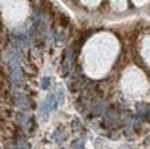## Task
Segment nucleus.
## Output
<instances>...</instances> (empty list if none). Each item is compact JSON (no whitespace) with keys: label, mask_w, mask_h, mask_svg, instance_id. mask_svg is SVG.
I'll return each instance as SVG.
<instances>
[{"label":"nucleus","mask_w":150,"mask_h":149,"mask_svg":"<svg viewBox=\"0 0 150 149\" xmlns=\"http://www.w3.org/2000/svg\"><path fill=\"white\" fill-rule=\"evenodd\" d=\"M118 120H120V115H118V112L117 111H114V109H109V111L106 112V115H105V118H103L105 126H108V127L116 126V124L118 123Z\"/></svg>","instance_id":"1"},{"label":"nucleus","mask_w":150,"mask_h":149,"mask_svg":"<svg viewBox=\"0 0 150 149\" xmlns=\"http://www.w3.org/2000/svg\"><path fill=\"white\" fill-rule=\"evenodd\" d=\"M14 104L21 109H28L29 106H30L29 98L23 94H15V97H14Z\"/></svg>","instance_id":"2"},{"label":"nucleus","mask_w":150,"mask_h":149,"mask_svg":"<svg viewBox=\"0 0 150 149\" xmlns=\"http://www.w3.org/2000/svg\"><path fill=\"white\" fill-rule=\"evenodd\" d=\"M15 145H17V148L18 149H30L26 138L22 137V135H18L17 138H15Z\"/></svg>","instance_id":"3"},{"label":"nucleus","mask_w":150,"mask_h":149,"mask_svg":"<svg viewBox=\"0 0 150 149\" xmlns=\"http://www.w3.org/2000/svg\"><path fill=\"white\" fill-rule=\"evenodd\" d=\"M46 104L51 111H54V109H57V106H58V99H57L55 95L51 94V95H48V98L46 99Z\"/></svg>","instance_id":"4"},{"label":"nucleus","mask_w":150,"mask_h":149,"mask_svg":"<svg viewBox=\"0 0 150 149\" xmlns=\"http://www.w3.org/2000/svg\"><path fill=\"white\" fill-rule=\"evenodd\" d=\"M52 138H54L57 142H64L65 138H66V135H65V133L61 128H58V130L54 133V135H52Z\"/></svg>","instance_id":"5"},{"label":"nucleus","mask_w":150,"mask_h":149,"mask_svg":"<svg viewBox=\"0 0 150 149\" xmlns=\"http://www.w3.org/2000/svg\"><path fill=\"white\" fill-rule=\"evenodd\" d=\"M103 111H105V104L103 102H98V104H95L94 108H92V115L98 116V115H100Z\"/></svg>","instance_id":"6"},{"label":"nucleus","mask_w":150,"mask_h":149,"mask_svg":"<svg viewBox=\"0 0 150 149\" xmlns=\"http://www.w3.org/2000/svg\"><path fill=\"white\" fill-rule=\"evenodd\" d=\"M50 112H51V109L48 108V106H47V104L44 102V104L41 105V108H40V116L44 119V120H47V119H48V115H50Z\"/></svg>","instance_id":"7"},{"label":"nucleus","mask_w":150,"mask_h":149,"mask_svg":"<svg viewBox=\"0 0 150 149\" xmlns=\"http://www.w3.org/2000/svg\"><path fill=\"white\" fill-rule=\"evenodd\" d=\"M51 86V79L48 76L47 77H43V80H41V88L43 90H48Z\"/></svg>","instance_id":"8"},{"label":"nucleus","mask_w":150,"mask_h":149,"mask_svg":"<svg viewBox=\"0 0 150 149\" xmlns=\"http://www.w3.org/2000/svg\"><path fill=\"white\" fill-rule=\"evenodd\" d=\"M79 128H81V123H80L77 119H76V120H73V130L77 131Z\"/></svg>","instance_id":"9"},{"label":"nucleus","mask_w":150,"mask_h":149,"mask_svg":"<svg viewBox=\"0 0 150 149\" xmlns=\"http://www.w3.org/2000/svg\"><path fill=\"white\" fill-rule=\"evenodd\" d=\"M83 141H77V142H74L73 144V149H83Z\"/></svg>","instance_id":"10"},{"label":"nucleus","mask_w":150,"mask_h":149,"mask_svg":"<svg viewBox=\"0 0 150 149\" xmlns=\"http://www.w3.org/2000/svg\"><path fill=\"white\" fill-rule=\"evenodd\" d=\"M6 149H18V148H17V145L15 144H10V145L6 146Z\"/></svg>","instance_id":"11"},{"label":"nucleus","mask_w":150,"mask_h":149,"mask_svg":"<svg viewBox=\"0 0 150 149\" xmlns=\"http://www.w3.org/2000/svg\"><path fill=\"white\" fill-rule=\"evenodd\" d=\"M1 32H3V24L0 21V36H1Z\"/></svg>","instance_id":"12"}]
</instances>
